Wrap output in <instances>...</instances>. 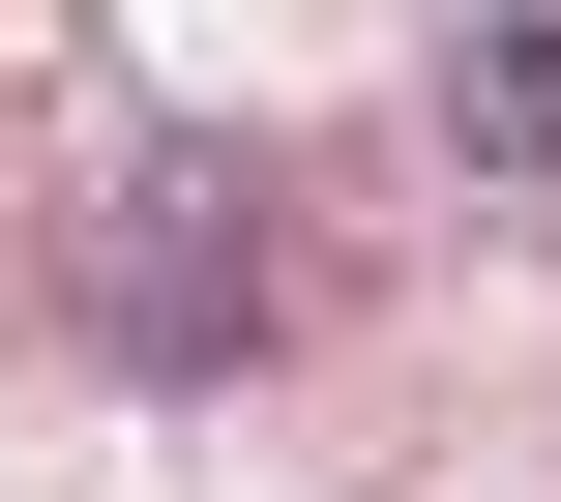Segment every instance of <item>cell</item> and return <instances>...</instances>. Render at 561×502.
Segmentation results:
<instances>
[{
	"mask_svg": "<svg viewBox=\"0 0 561 502\" xmlns=\"http://www.w3.org/2000/svg\"><path fill=\"white\" fill-rule=\"evenodd\" d=\"M30 118H89L59 89V0H0V178H30Z\"/></svg>",
	"mask_w": 561,
	"mask_h": 502,
	"instance_id": "obj_3",
	"label": "cell"
},
{
	"mask_svg": "<svg viewBox=\"0 0 561 502\" xmlns=\"http://www.w3.org/2000/svg\"><path fill=\"white\" fill-rule=\"evenodd\" d=\"M444 178H503V207L561 178V0H473L444 30Z\"/></svg>",
	"mask_w": 561,
	"mask_h": 502,
	"instance_id": "obj_2",
	"label": "cell"
},
{
	"mask_svg": "<svg viewBox=\"0 0 561 502\" xmlns=\"http://www.w3.org/2000/svg\"><path fill=\"white\" fill-rule=\"evenodd\" d=\"M325 178L266 148V118H118L89 178H59V326L118 355V385H266L296 326H325Z\"/></svg>",
	"mask_w": 561,
	"mask_h": 502,
	"instance_id": "obj_1",
	"label": "cell"
}]
</instances>
